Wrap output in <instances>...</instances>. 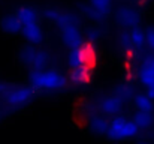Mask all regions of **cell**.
<instances>
[{
  "label": "cell",
  "instance_id": "obj_1",
  "mask_svg": "<svg viewBox=\"0 0 154 144\" xmlns=\"http://www.w3.org/2000/svg\"><path fill=\"white\" fill-rule=\"evenodd\" d=\"M75 60L69 69L67 80L72 84L82 86L93 80L94 71L99 65V53L93 41H82L75 50Z\"/></svg>",
  "mask_w": 154,
  "mask_h": 144
},
{
  "label": "cell",
  "instance_id": "obj_2",
  "mask_svg": "<svg viewBox=\"0 0 154 144\" xmlns=\"http://www.w3.org/2000/svg\"><path fill=\"white\" fill-rule=\"evenodd\" d=\"M35 87H45V89H54L58 86H63L64 80L57 72H38L32 78Z\"/></svg>",
  "mask_w": 154,
  "mask_h": 144
},
{
  "label": "cell",
  "instance_id": "obj_3",
  "mask_svg": "<svg viewBox=\"0 0 154 144\" xmlns=\"http://www.w3.org/2000/svg\"><path fill=\"white\" fill-rule=\"evenodd\" d=\"M138 131L136 122H126L123 119H117L111 123L109 126V134L115 138H123V137H132Z\"/></svg>",
  "mask_w": 154,
  "mask_h": 144
},
{
  "label": "cell",
  "instance_id": "obj_4",
  "mask_svg": "<svg viewBox=\"0 0 154 144\" xmlns=\"http://www.w3.org/2000/svg\"><path fill=\"white\" fill-rule=\"evenodd\" d=\"M141 80L147 86V89H154V57L145 60L141 69Z\"/></svg>",
  "mask_w": 154,
  "mask_h": 144
},
{
  "label": "cell",
  "instance_id": "obj_5",
  "mask_svg": "<svg viewBox=\"0 0 154 144\" xmlns=\"http://www.w3.org/2000/svg\"><path fill=\"white\" fill-rule=\"evenodd\" d=\"M17 17L20 18L23 27L24 26H29V24H33V23H38V14L32 9V8H21L17 14Z\"/></svg>",
  "mask_w": 154,
  "mask_h": 144
},
{
  "label": "cell",
  "instance_id": "obj_6",
  "mask_svg": "<svg viewBox=\"0 0 154 144\" xmlns=\"http://www.w3.org/2000/svg\"><path fill=\"white\" fill-rule=\"evenodd\" d=\"M24 32H26V36H27L29 39H32L33 42H39V41L42 39V32H41L38 23L24 26Z\"/></svg>",
  "mask_w": 154,
  "mask_h": 144
},
{
  "label": "cell",
  "instance_id": "obj_7",
  "mask_svg": "<svg viewBox=\"0 0 154 144\" xmlns=\"http://www.w3.org/2000/svg\"><path fill=\"white\" fill-rule=\"evenodd\" d=\"M2 27L5 30H8V32H18L23 27V24H21L18 17H6L2 21Z\"/></svg>",
  "mask_w": 154,
  "mask_h": 144
},
{
  "label": "cell",
  "instance_id": "obj_8",
  "mask_svg": "<svg viewBox=\"0 0 154 144\" xmlns=\"http://www.w3.org/2000/svg\"><path fill=\"white\" fill-rule=\"evenodd\" d=\"M118 15L123 18V23H124V24H129V26H135L136 21H138L136 12H135L133 9H130V8H123V9L118 12Z\"/></svg>",
  "mask_w": 154,
  "mask_h": 144
},
{
  "label": "cell",
  "instance_id": "obj_9",
  "mask_svg": "<svg viewBox=\"0 0 154 144\" xmlns=\"http://www.w3.org/2000/svg\"><path fill=\"white\" fill-rule=\"evenodd\" d=\"M139 111H153V99L148 95H139L135 101Z\"/></svg>",
  "mask_w": 154,
  "mask_h": 144
},
{
  "label": "cell",
  "instance_id": "obj_10",
  "mask_svg": "<svg viewBox=\"0 0 154 144\" xmlns=\"http://www.w3.org/2000/svg\"><path fill=\"white\" fill-rule=\"evenodd\" d=\"M129 36H130V38H129L130 44H132V45H135V47H141V45H144V44L147 42V36H145V33H144V32H141L139 29L132 30Z\"/></svg>",
  "mask_w": 154,
  "mask_h": 144
},
{
  "label": "cell",
  "instance_id": "obj_11",
  "mask_svg": "<svg viewBox=\"0 0 154 144\" xmlns=\"http://www.w3.org/2000/svg\"><path fill=\"white\" fill-rule=\"evenodd\" d=\"M145 36H147V44H148V47L154 51V27H148V29H147Z\"/></svg>",
  "mask_w": 154,
  "mask_h": 144
},
{
  "label": "cell",
  "instance_id": "obj_12",
  "mask_svg": "<svg viewBox=\"0 0 154 144\" xmlns=\"http://www.w3.org/2000/svg\"><path fill=\"white\" fill-rule=\"evenodd\" d=\"M93 5H94V8H96L97 11L105 12V11L108 9V6H109V2H108V0H93Z\"/></svg>",
  "mask_w": 154,
  "mask_h": 144
},
{
  "label": "cell",
  "instance_id": "obj_13",
  "mask_svg": "<svg viewBox=\"0 0 154 144\" xmlns=\"http://www.w3.org/2000/svg\"><path fill=\"white\" fill-rule=\"evenodd\" d=\"M147 2H148V0H136V3H138V5H145Z\"/></svg>",
  "mask_w": 154,
  "mask_h": 144
}]
</instances>
